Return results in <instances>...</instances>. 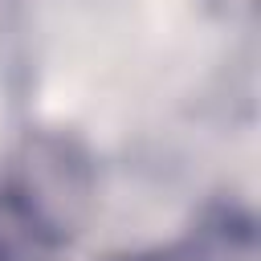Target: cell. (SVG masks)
Returning <instances> with one entry per match:
<instances>
[{"label": "cell", "mask_w": 261, "mask_h": 261, "mask_svg": "<svg viewBox=\"0 0 261 261\" xmlns=\"http://www.w3.org/2000/svg\"><path fill=\"white\" fill-rule=\"evenodd\" d=\"M249 241H253V220L237 212L232 204H220L200 220V228L188 241L159 249V253L122 257V261H237L249 249Z\"/></svg>", "instance_id": "cell-1"}]
</instances>
